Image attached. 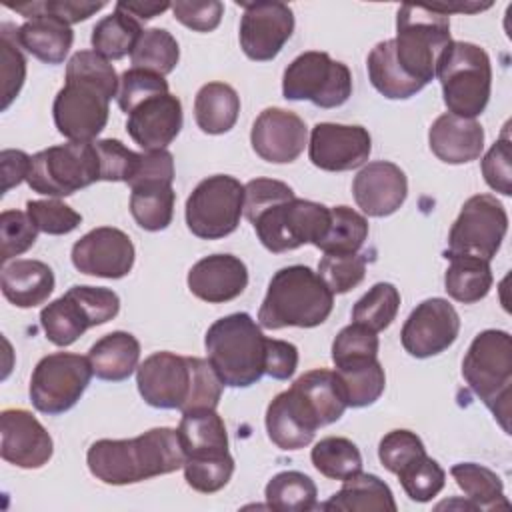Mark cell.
Wrapping results in <instances>:
<instances>
[{
    "mask_svg": "<svg viewBox=\"0 0 512 512\" xmlns=\"http://www.w3.org/2000/svg\"><path fill=\"white\" fill-rule=\"evenodd\" d=\"M120 78L114 66L94 50L72 54L66 64V82L58 90L52 116L68 142H92L106 126L110 100L118 96Z\"/></svg>",
    "mask_w": 512,
    "mask_h": 512,
    "instance_id": "6da1fadb",
    "label": "cell"
},
{
    "mask_svg": "<svg viewBox=\"0 0 512 512\" xmlns=\"http://www.w3.org/2000/svg\"><path fill=\"white\" fill-rule=\"evenodd\" d=\"M334 294L308 266L294 264L280 268L268 282L266 296L258 310V324L268 330L288 326L314 328L328 320Z\"/></svg>",
    "mask_w": 512,
    "mask_h": 512,
    "instance_id": "277c9868",
    "label": "cell"
},
{
    "mask_svg": "<svg viewBox=\"0 0 512 512\" xmlns=\"http://www.w3.org/2000/svg\"><path fill=\"white\" fill-rule=\"evenodd\" d=\"M186 282L196 298L208 304H224L244 292L248 268L234 254H210L190 268Z\"/></svg>",
    "mask_w": 512,
    "mask_h": 512,
    "instance_id": "d4e9b609",
    "label": "cell"
},
{
    "mask_svg": "<svg viewBox=\"0 0 512 512\" xmlns=\"http://www.w3.org/2000/svg\"><path fill=\"white\" fill-rule=\"evenodd\" d=\"M54 442L40 420L24 408H8L0 414V454L6 462L36 470L48 464Z\"/></svg>",
    "mask_w": 512,
    "mask_h": 512,
    "instance_id": "ffe728a7",
    "label": "cell"
},
{
    "mask_svg": "<svg viewBox=\"0 0 512 512\" xmlns=\"http://www.w3.org/2000/svg\"><path fill=\"white\" fill-rule=\"evenodd\" d=\"M298 366V348L292 342L266 338L264 374L274 380H288Z\"/></svg>",
    "mask_w": 512,
    "mask_h": 512,
    "instance_id": "6125c7cd",
    "label": "cell"
},
{
    "mask_svg": "<svg viewBox=\"0 0 512 512\" xmlns=\"http://www.w3.org/2000/svg\"><path fill=\"white\" fill-rule=\"evenodd\" d=\"M16 30L4 22L0 26V62H2V110H6L20 94L26 80V58L18 44Z\"/></svg>",
    "mask_w": 512,
    "mask_h": 512,
    "instance_id": "f6af8a7d",
    "label": "cell"
},
{
    "mask_svg": "<svg viewBox=\"0 0 512 512\" xmlns=\"http://www.w3.org/2000/svg\"><path fill=\"white\" fill-rule=\"evenodd\" d=\"M310 460L314 468L330 480H346L362 470V454L358 446L342 436H328L316 442Z\"/></svg>",
    "mask_w": 512,
    "mask_h": 512,
    "instance_id": "7bdbcfd3",
    "label": "cell"
},
{
    "mask_svg": "<svg viewBox=\"0 0 512 512\" xmlns=\"http://www.w3.org/2000/svg\"><path fill=\"white\" fill-rule=\"evenodd\" d=\"M508 232V214L492 194L470 196L448 234L444 256H474L490 262Z\"/></svg>",
    "mask_w": 512,
    "mask_h": 512,
    "instance_id": "9a60e30c",
    "label": "cell"
},
{
    "mask_svg": "<svg viewBox=\"0 0 512 512\" xmlns=\"http://www.w3.org/2000/svg\"><path fill=\"white\" fill-rule=\"evenodd\" d=\"M182 104L174 94H160L136 106L126 120V132L144 150H166L182 130Z\"/></svg>",
    "mask_w": 512,
    "mask_h": 512,
    "instance_id": "603a6c76",
    "label": "cell"
},
{
    "mask_svg": "<svg viewBox=\"0 0 512 512\" xmlns=\"http://www.w3.org/2000/svg\"><path fill=\"white\" fill-rule=\"evenodd\" d=\"M116 8L124 10L130 16H138L140 20H150L168 8H172L170 2H118Z\"/></svg>",
    "mask_w": 512,
    "mask_h": 512,
    "instance_id": "e7e4bbea",
    "label": "cell"
},
{
    "mask_svg": "<svg viewBox=\"0 0 512 512\" xmlns=\"http://www.w3.org/2000/svg\"><path fill=\"white\" fill-rule=\"evenodd\" d=\"M94 376L88 356L54 352L44 356L30 376V402L42 414H64L84 394Z\"/></svg>",
    "mask_w": 512,
    "mask_h": 512,
    "instance_id": "5bb4252c",
    "label": "cell"
},
{
    "mask_svg": "<svg viewBox=\"0 0 512 512\" xmlns=\"http://www.w3.org/2000/svg\"><path fill=\"white\" fill-rule=\"evenodd\" d=\"M368 238V220L350 206L330 208V228L316 246L324 254H354Z\"/></svg>",
    "mask_w": 512,
    "mask_h": 512,
    "instance_id": "b9f144b4",
    "label": "cell"
},
{
    "mask_svg": "<svg viewBox=\"0 0 512 512\" xmlns=\"http://www.w3.org/2000/svg\"><path fill=\"white\" fill-rule=\"evenodd\" d=\"M30 160L22 150H2L0 154V168H2V194L8 192L10 188L18 186L22 180H26L28 170H30Z\"/></svg>",
    "mask_w": 512,
    "mask_h": 512,
    "instance_id": "be15d7a7",
    "label": "cell"
},
{
    "mask_svg": "<svg viewBox=\"0 0 512 512\" xmlns=\"http://www.w3.org/2000/svg\"><path fill=\"white\" fill-rule=\"evenodd\" d=\"M208 362L230 388H248L264 376L266 336L246 312L218 318L204 336Z\"/></svg>",
    "mask_w": 512,
    "mask_h": 512,
    "instance_id": "5b68a950",
    "label": "cell"
},
{
    "mask_svg": "<svg viewBox=\"0 0 512 512\" xmlns=\"http://www.w3.org/2000/svg\"><path fill=\"white\" fill-rule=\"evenodd\" d=\"M366 274V258L354 254H324L318 262V276L332 294H346L356 288Z\"/></svg>",
    "mask_w": 512,
    "mask_h": 512,
    "instance_id": "c3c4849f",
    "label": "cell"
},
{
    "mask_svg": "<svg viewBox=\"0 0 512 512\" xmlns=\"http://www.w3.org/2000/svg\"><path fill=\"white\" fill-rule=\"evenodd\" d=\"M142 182H174V156L168 150L140 152V162L134 176L126 182L130 188Z\"/></svg>",
    "mask_w": 512,
    "mask_h": 512,
    "instance_id": "94428289",
    "label": "cell"
},
{
    "mask_svg": "<svg viewBox=\"0 0 512 512\" xmlns=\"http://www.w3.org/2000/svg\"><path fill=\"white\" fill-rule=\"evenodd\" d=\"M378 348L376 332L352 322L336 334L332 342V362L336 368L368 362L378 358Z\"/></svg>",
    "mask_w": 512,
    "mask_h": 512,
    "instance_id": "7dc6e473",
    "label": "cell"
},
{
    "mask_svg": "<svg viewBox=\"0 0 512 512\" xmlns=\"http://www.w3.org/2000/svg\"><path fill=\"white\" fill-rule=\"evenodd\" d=\"M4 298L18 308L44 304L54 290V272L42 260H14L0 274Z\"/></svg>",
    "mask_w": 512,
    "mask_h": 512,
    "instance_id": "83f0119b",
    "label": "cell"
},
{
    "mask_svg": "<svg viewBox=\"0 0 512 512\" xmlns=\"http://www.w3.org/2000/svg\"><path fill=\"white\" fill-rule=\"evenodd\" d=\"M36 236H38V228L34 226V222L26 212L4 210L0 214V242H2L0 260L8 262L10 258L24 254L34 246Z\"/></svg>",
    "mask_w": 512,
    "mask_h": 512,
    "instance_id": "f5cc1de1",
    "label": "cell"
},
{
    "mask_svg": "<svg viewBox=\"0 0 512 512\" xmlns=\"http://www.w3.org/2000/svg\"><path fill=\"white\" fill-rule=\"evenodd\" d=\"M180 60V48L176 38L164 28L142 30L132 54V68L156 72L160 76L170 74Z\"/></svg>",
    "mask_w": 512,
    "mask_h": 512,
    "instance_id": "60d3db41",
    "label": "cell"
},
{
    "mask_svg": "<svg viewBox=\"0 0 512 512\" xmlns=\"http://www.w3.org/2000/svg\"><path fill=\"white\" fill-rule=\"evenodd\" d=\"M460 332V316L444 298L420 302L406 318L400 342L414 358H430L454 344Z\"/></svg>",
    "mask_w": 512,
    "mask_h": 512,
    "instance_id": "e0dca14e",
    "label": "cell"
},
{
    "mask_svg": "<svg viewBox=\"0 0 512 512\" xmlns=\"http://www.w3.org/2000/svg\"><path fill=\"white\" fill-rule=\"evenodd\" d=\"M238 114L240 96L230 84L208 82L194 98V118L204 134H224L232 130Z\"/></svg>",
    "mask_w": 512,
    "mask_h": 512,
    "instance_id": "1f68e13d",
    "label": "cell"
},
{
    "mask_svg": "<svg viewBox=\"0 0 512 512\" xmlns=\"http://www.w3.org/2000/svg\"><path fill=\"white\" fill-rule=\"evenodd\" d=\"M18 44L44 64H60L72 48L74 32L70 24L56 16L40 14L28 18L16 30Z\"/></svg>",
    "mask_w": 512,
    "mask_h": 512,
    "instance_id": "f546056e",
    "label": "cell"
},
{
    "mask_svg": "<svg viewBox=\"0 0 512 512\" xmlns=\"http://www.w3.org/2000/svg\"><path fill=\"white\" fill-rule=\"evenodd\" d=\"M352 94V74L344 62L330 54L310 50L296 56L284 70L282 96L308 100L320 108L342 106Z\"/></svg>",
    "mask_w": 512,
    "mask_h": 512,
    "instance_id": "4fadbf2b",
    "label": "cell"
},
{
    "mask_svg": "<svg viewBox=\"0 0 512 512\" xmlns=\"http://www.w3.org/2000/svg\"><path fill=\"white\" fill-rule=\"evenodd\" d=\"M26 214L38 228V232L50 236H62L76 230L82 216L68 204L60 200H30L26 202Z\"/></svg>",
    "mask_w": 512,
    "mask_h": 512,
    "instance_id": "816d5d0a",
    "label": "cell"
},
{
    "mask_svg": "<svg viewBox=\"0 0 512 512\" xmlns=\"http://www.w3.org/2000/svg\"><path fill=\"white\" fill-rule=\"evenodd\" d=\"M100 158V180L128 182L140 162V152L126 148L120 140L104 138L94 142Z\"/></svg>",
    "mask_w": 512,
    "mask_h": 512,
    "instance_id": "9f6ffc18",
    "label": "cell"
},
{
    "mask_svg": "<svg viewBox=\"0 0 512 512\" xmlns=\"http://www.w3.org/2000/svg\"><path fill=\"white\" fill-rule=\"evenodd\" d=\"M462 376L472 392L510 434V400H512V338L506 330L480 332L464 360Z\"/></svg>",
    "mask_w": 512,
    "mask_h": 512,
    "instance_id": "8992f818",
    "label": "cell"
},
{
    "mask_svg": "<svg viewBox=\"0 0 512 512\" xmlns=\"http://www.w3.org/2000/svg\"><path fill=\"white\" fill-rule=\"evenodd\" d=\"M294 198V190L280 180L254 178L244 184V216L252 220L258 212Z\"/></svg>",
    "mask_w": 512,
    "mask_h": 512,
    "instance_id": "680465c9",
    "label": "cell"
},
{
    "mask_svg": "<svg viewBox=\"0 0 512 512\" xmlns=\"http://www.w3.org/2000/svg\"><path fill=\"white\" fill-rule=\"evenodd\" d=\"M400 308V292L390 282L374 284L352 308V322L372 330H386L396 318Z\"/></svg>",
    "mask_w": 512,
    "mask_h": 512,
    "instance_id": "ee69618b",
    "label": "cell"
},
{
    "mask_svg": "<svg viewBox=\"0 0 512 512\" xmlns=\"http://www.w3.org/2000/svg\"><path fill=\"white\" fill-rule=\"evenodd\" d=\"M318 428L322 426L316 414L292 386L280 392L266 408V432L280 450L308 446Z\"/></svg>",
    "mask_w": 512,
    "mask_h": 512,
    "instance_id": "cb8c5ba5",
    "label": "cell"
},
{
    "mask_svg": "<svg viewBox=\"0 0 512 512\" xmlns=\"http://www.w3.org/2000/svg\"><path fill=\"white\" fill-rule=\"evenodd\" d=\"M292 388L308 402L312 412L316 414L320 426H328L344 414L348 408L336 372L326 368H316L302 374Z\"/></svg>",
    "mask_w": 512,
    "mask_h": 512,
    "instance_id": "d6a6232c",
    "label": "cell"
},
{
    "mask_svg": "<svg viewBox=\"0 0 512 512\" xmlns=\"http://www.w3.org/2000/svg\"><path fill=\"white\" fill-rule=\"evenodd\" d=\"M428 144L438 160L446 164H466L480 158L484 150V128L476 118L446 112L432 122Z\"/></svg>",
    "mask_w": 512,
    "mask_h": 512,
    "instance_id": "484cf974",
    "label": "cell"
},
{
    "mask_svg": "<svg viewBox=\"0 0 512 512\" xmlns=\"http://www.w3.org/2000/svg\"><path fill=\"white\" fill-rule=\"evenodd\" d=\"M336 378L340 382L344 400L350 408H364L374 404L386 386V374L378 358L336 368Z\"/></svg>",
    "mask_w": 512,
    "mask_h": 512,
    "instance_id": "ab89813d",
    "label": "cell"
},
{
    "mask_svg": "<svg viewBox=\"0 0 512 512\" xmlns=\"http://www.w3.org/2000/svg\"><path fill=\"white\" fill-rule=\"evenodd\" d=\"M174 18L184 24L186 28L194 32H212L218 28L222 14H224V4L220 0H204V2H174L172 4Z\"/></svg>",
    "mask_w": 512,
    "mask_h": 512,
    "instance_id": "91938a15",
    "label": "cell"
},
{
    "mask_svg": "<svg viewBox=\"0 0 512 512\" xmlns=\"http://www.w3.org/2000/svg\"><path fill=\"white\" fill-rule=\"evenodd\" d=\"M244 214V184L228 174H214L198 182L186 200L188 230L202 240L232 234Z\"/></svg>",
    "mask_w": 512,
    "mask_h": 512,
    "instance_id": "7c38bea8",
    "label": "cell"
},
{
    "mask_svg": "<svg viewBox=\"0 0 512 512\" xmlns=\"http://www.w3.org/2000/svg\"><path fill=\"white\" fill-rule=\"evenodd\" d=\"M186 484L202 494H214L222 490L234 474V458L230 454L208 460H184Z\"/></svg>",
    "mask_w": 512,
    "mask_h": 512,
    "instance_id": "f907efd6",
    "label": "cell"
},
{
    "mask_svg": "<svg viewBox=\"0 0 512 512\" xmlns=\"http://www.w3.org/2000/svg\"><path fill=\"white\" fill-rule=\"evenodd\" d=\"M142 34L140 22L126 14L120 8H114L110 16H104L92 28V48L96 54L104 56L106 60H120L126 54H132L138 38Z\"/></svg>",
    "mask_w": 512,
    "mask_h": 512,
    "instance_id": "74e56055",
    "label": "cell"
},
{
    "mask_svg": "<svg viewBox=\"0 0 512 512\" xmlns=\"http://www.w3.org/2000/svg\"><path fill=\"white\" fill-rule=\"evenodd\" d=\"M372 152V138L364 126L318 122L310 132L308 158L326 172H346L362 166Z\"/></svg>",
    "mask_w": 512,
    "mask_h": 512,
    "instance_id": "ac0fdd59",
    "label": "cell"
},
{
    "mask_svg": "<svg viewBox=\"0 0 512 512\" xmlns=\"http://www.w3.org/2000/svg\"><path fill=\"white\" fill-rule=\"evenodd\" d=\"M436 78L448 112L476 118L486 110L492 90V64L478 44L450 40L438 58Z\"/></svg>",
    "mask_w": 512,
    "mask_h": 512,
    "instance_id": "52a82bcc",
    "label": "cell"
},
{
    "mask_svg": "<svg viewBox=\"0 0 512 512\" xmlns=\"http://www.w3.org/2000/svg\"><path fill=\"white\" fill-rule=\"evenodd\" d=\"M450 474L476 510L510 508L504 496V484L490 468L476 462H458L450 468Z\"/></svg>",
    "mask_w": 512,
    "mask_h": 512,
    "instance_id": "8d00e7d4",
    "label": "cell"
},
{
    "mask_svg": "<svg viewBox=\"0 0 512 512\" xmlns=\"http://www.w3.org/2000/svg\"><path fill=\"white\" fill-rule=\"evenodd\" d=\"M140 342L130 332H110L96 340L88 350L92 372L100 380L122 382L138 368Z\"/></svg>",
    "mask_w": 512,
    "mask_h": 512,
    "instance_id": "4dcf8cb0",
    "label": "cell"
},
{
    "mask_svg": "<svg viewBox=\"0 0 512 512\" xmlns=\"http://www.w3.org/2000/svg\"><path fill=\"white\" fill-rule=\"evenodd\" d=\"M482 176L486 184L504 194H512V150H510V138L504 130L502 138L496 140L490 150L482 158Z\"/></svg>",
    "mask_w": 512,
    "mask_h": 512,
    "instance_id": "6f0895ef",
    "label": "cell"
},
{
    "mask_svg": "<svg viewBox=\"0 0 512 512\" xmlns=\"http://www.w3.org/2000/svg\"><path fill=\"white\" fill-rule=\"evenodd\" d=\"M160 94H168V82L164 80V76L142 68H130L120 76L116 100L120 110L130 114L144 100Z\"/></svg>",
    "mask_w": 512,
    "mask_h": 512,
    "instance_id": "681fc988",
    "label": "cell"
},
{
    "mask_svg": "<svg viewBox=\"0 0 512 512\" xmlns=\"http://www.w3.org/2000/svg\"><path fill=\"white\" fill-rule=\"evenodd\" d=\"M130 214L148 232L170 226L174 216V188L168 182H142L130 188Z\"/></svg>",
    "mask_w": 512,
    "mask_h": 512,
    "instance_id": "d590c367",
    "label": "cell"
},
{
    "mask_svg": "<svg viewBox=\"0 0 512 512\" xmlns=\"http://www.w3.org/2000/svg\"><path fill=\"white\" fill-rule=\"evenodd\" d=\"M100 180L94 142H66L40 150L30 160L28 186L44 196H70Z\"/></svg>",
    "mask_w": 512,
    "mask_h": 512,
    "instance_id": "30bf717a",
    "label": "cell"
},
{
    "mask_svg": "<svg viewBox=\"0 0 512 512\" xmlns=\"http://www.w3.org/2000/svg\"><path fill=\"white\" fill-rule=\"evenodd\" d=\"M138 392L146 404L162 410L216 408L222 380L212 364L196 356L154 352L136 368Z\"/></svg>",
    "mask_w": 512,
    "mask_h": 512,
    "instance_id": "3957f363",
    "label": "cell"
},
{
    "mask_svg": "<svg viewBox=\"0 0 512 512\" xmlns=\"http://www.w3.org/2000/svg\"><path fill=\"white\" fill-rule=\"evenodd\" d=\"M396 476H398L406 496L414 502L432 500L446 484V472L428 454H422L420 458L412 460Z\"/></svg>",
    "mask_w": 512,
    "mask_h": 512,
    "instance_id": "bcb514c9",
    "label": "cell"
},
{
    "mask_svg": "<svg viewBox=\"0 0 512 512\" xmlns=\"http://www.w3.org/2000/svg\"><path fill=\"white\" fill-rule=\"evenodd\" d=\"M394 54L402 70L422 86L436 78V64L450 44V16L432 6L404 4L396 14Z\"/></svg>",
    "mask_w": 512,
    "mask_h": 512,
    "instance_id": "ba28073f",
    "label": "cell"
},
{
    "mask_svg": "<svg viewBox=\"0 0 512 512\" xmlns=\"http://www.w3.org/2000/svg\"><path fill=\"white\" fill-rule=\"evenodd\" d=\"M450 260V266L444 274V290L450 298L462 302V304H474L492 288V270L490 262L474 256H446Z\"/></svg>",
    "mask_w": 512,
    "mask_h": 512,
    "instance_id": "e575fe53",
    "label": "cell"
},
{
    "mask_svg": "<svg viewBox=\"0 0 512 512\" xmlns=\"http://www.w3.org/2000/svg\"><path fill=\"white\" fill-rule=\"evenodd\" d=\"M372 86L388 100H406L418 94L424 86L412 80L396 60L394 40L378 42L366 60Z\"/></svg>",
    "mask_w": 512,
    "mask_h": 512,
    "instance_id": "836d02e7",
    "label": "cell"
},
{
    "mask_svg": "<svg viewBox=\"0 0 512 512\" xmlns=\"http://www.w3.org/2000/svg\"><path fill=\"white\" fill-rule=\"evenodd\" d=\"M322 510L332 512H396V500L390 486L376 474L356 472L342 480V488L332 494Z\"/></svg>",
    "mask_w": 512,
    "mask_h": 512,
    "instance_id": "f1b7e54d",
    "label": "cell"
},
{
    "mask_svg": "<svg viewBox=\"0 0 512 512\" xmlns=\"http://www.w3.org/2000/svg\"><path fill=\"white\" fill-rule=\"evenodd\" d=\"M244 8L240 20V48L256 62H268L278 56L294 32L292 8L276 0L238 2Z\"/></svg>",
    "mask_w": 512,
    "mask_h": 512,
    "instance_id": "2e32d148",
    "label": "cell"
},
{
    "mask_svg": "<svg viewBox=\"0 0 512 512\" xmlns=\"http://www.w3.org/2000/svg\"><path fill=\"white\" fill-rule=\"evenodd\" d=\"M90 474L112 486L136 484L184 466V450L174 428H152L128 440H96L86 452Z\"/></svg>",
    "mask_w": 512,
    "mask_h": 512,
    "instance_id": "7a4b0ae2",
    "label": "cell"
},
{
    "mask_svg": "<svg viewBox=\"0 0 512 512\" xmlns=\"http://www.w3.org/2000/svg\"><path fill=\"white\" fill-rule=\"evenodd\" d=\"M358 208L374 218L394 214L408 196V180L400 166L388 160L368 162L352 182Z\"/></svg>",
    "mask_w": 512,
    "mask_h": 512,
    "instance_id": "7402d4cb",
    "label": "cell"
},
{
    "mask_svg": "<svg viewBox=\"0 0 512 512\" xmlns=\"http://www.w3.org/2000/svg\"><path fill=\"white\" fill-rule=\"evenodd\" d=\"M120 310L114 290L102 286H70L66 294L46 304L40 312V326L56 346L74 344L88 328L106 324Z\"/></svg>",
    "mask_w": 512,
    "mask_h": 512,
    "instance_id": "9c48e42d",
    "label": "cell"
},
{
    "mask_svg": "<svg viewBox=\"0 0 512 512\" xmlns=\"http://www.w3.org/2000/svg\"><path fill=\"white\" fill-rule=\"evenodd\" d=\"M70 258L82 274L116 280L130 274L134 266V244L126 232L100 226L74 242Z\"/></svg>",
    "mask_w": 512,
    "mask_h": 512,
    "instance_id": "d6986e66",
    "label": "cell"
},
{
    "mask_svg": "<svg viewBox=\"0 0 512 512\" xmlns=\"http://www.w3.org/2000/svg\"><path fill=\"white\" fill-rule=\"evenodd\" d=\"M264 498L268 508L278 512H308L318 506V490L310 476L298 470H286L266 484Z\"/></svg>",
    "mask_w": 512,
    "mask_h": 512,
    "instance_id": "f35d334b",
    "label": "cell"
},
{
    "mask_svg": "<svg viewBox=\"0 0 512 512\" xmlns=\"http://www.w3.org/2000/svg\"><path fill=\"white\" fill-rule=\"evenodd\" d=\"M184 460H208L228 452V434L216 408H192L182 412L176 428Z\"/></svg>",
    "mask_w": 512,
    "mask_h": 512,
    "instance_id": "4316f807",
    "label": "cell"
},
{
    "mask_svg": "<svg viewBox=\"0 0 512 512\" xmlns=\"http://www.w3.org/2000/svg\"><path fill=\"white\" fill-rule=\"evenodd\" d=\"M250 224L262 246L280 254L302 244L318 246L330 228V208L294 196L258 212Z\"/></svg>",
    "mask_w": 512,
    "mask_h": 512,
    "instance_id": "8fae6325",
    "label": "cell"
},
{
    "mask_svg": "<svg viewBox=\"0 0 512 512\" xmlns=\"http://www.w3.org/2000/svg\"><path fill=\"white\" fill-rule=\"evenodd\" d=\"M10 10L34 18L40 14L56 16L64 20L66 24H76L82 20H88L98 10L106 6V2H88V0H44V2H22V4H6Z\"/></svg>",
    "mask_w": 512,
    "mask_h": 512,
    "instance_id": "db71d44e",
    "label": "cell"
},
{
    "mask_svg": "<svg viewBox=\"0 0 512 512\" xmlns=\"http://www.w3.org/2000/svg\"><path fill=\"white\" fill-rule=\"evenodd\" d=\"M250 142L254 152L272 164L294 162L308 144L304 120L284 108H266L252 124Z\"/></svg>",
    "mask_w": 512,
    "mask_h": 512,
    "instance_id": "44dd1931",
    "label": "cell"
},
{
    "mask_svg": "<svg viewBox=\"0 0 512 512\" xmlns=\"http://www.w3.org/2000/svg\"><path fill=\"white\" fill-rule=\"evenodd\" d=\"M422 454H426V448L420 436L402 428L388 432L378 444V458L382 466L392 474H398L404 466H408Z\"/></svg>",
    "mask_w": 512,
    "mask_h": 512,
    "instance_id": "11a10c76",
    "label": "cell"
}]
</instances>
